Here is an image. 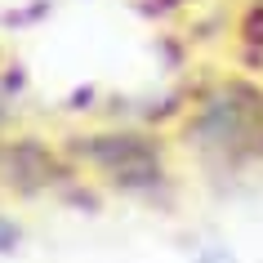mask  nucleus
<instances>
[{"label": "nucleus", "mask_w": 263, "mask_h": 263, "mask_svg": "<svg viewBox=\"0 0 263 263\" xmlns=\"http://www.w3.org/2000/svg\"><path fill=\"white\" fill-rule=\"evenodd\" d=\"M67 156L76 170H89L98 183L121 187V192H147L156 183H165L170 161L165 147L147 134L134 129H94V134H76L67 143Z\"/></svg>", "instance_id": "nucleus-2"}, {"label": "nucleus", "mask_w": 263, "mask_h": 263, "mask_svg": "<svg viewBox=\"0 0 263 263\" xmlns=\"http://www.w3.org/2000/svg\"><path fill=\"white\" fill-rule=\"evenodd\" d=\"M18 241H23V228H18L14 219H5V214H0V254H5V250H14Z\"/></svg>", "instance_id": "nucleus-5"}, {"label": "nucleus", "mask_w": 263, "mask_h": 263, "mask_svg": "<svg viewBox=\"0 0 263 263\" xmlns=\"http://www.w3.org/2000/svg\"><path fill=\"white\" fill-rule=\"evenodd\" d=\"M246 41H250V49H254L259 63H263V0L250 9V18H246Z\"/></svg>", "instance_id": "nucleus-4"}, {"label": "nucleus", "mask_w": 263, "mask_h": 263, "mask_svg": "<svg viewBox=\"0 0 263 263\" xmlns=\"http://www.w3.org/2000/svg\"><path fill=\"white\" fill-rule=\"evenodd\" d=\"M183 139L219 165L263 161V85L246 76L214 81L192 103L183 121Z\"/></svg>", "instance_id": "nucleus-1"}, {"label": "nucleus", "mask_w": 263, "mask_h": 263, "mask_svg": "<svg viewBox=\"0 0 263 263\" xmlns=\"http://www.w3.org/2000/svg\"><path fill=\"white\" fill-rule=\"evenodd\" d=\"M67 161L54 156L49 147L31 139H14L0 143V183L5 187H18V192H36V187H49V183L63 179Z\"/></svg>", "instance_id": "nucleus-3"}]
</instances>
